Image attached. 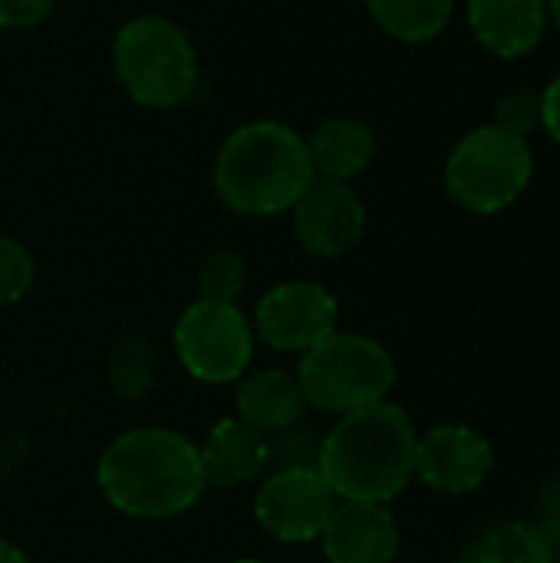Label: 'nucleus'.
<instances>
[{
  "label": "nucleus",
  "mask_w": 560,
  "mask_h": 563,
  "mask_svg": "<svg viewBox=\"0 0 560 563\" xmlns=\"http://www.w3.org/2000/svg\"><path fill=\"white\" fill-rule=\"evenodd\" d=\"M56 0H0V30H33L40 26Z\"/></svg>",
  "instance_id": "obj_25"
},
{
  "label": "nucleus",
  "mask_w": 560,
  "mask_h": 563,
  "mask_svg": "<svg viewBox=\"0 0 560 563\" xmlns=\"http://www.w3.org/2000/svg\"><path fill=\"white\" fill-rule=\"evenodd\" d=\"M290 214L300 247L320 261L350 254L366 231V208L350 181L314 178Z\"/></svg>",
  "instance_id": "obj_10"
},
{
  "label": "nucleus",
  "mask_w": 560,
  "mask_h": 563,
  "mask_svg": "<svg viewBox=\"0 0 560 563\" xmlns=\"http://www.w3.org/2000/svg\"><path fill=\"white\" fill-rule=\"evenodd\" d=\"M155 376H158V356H155L152 340L139 333L116 340L109 353V386L116 389V396L139 402L152 393Z\"/></svg>",
  "instance_id": "obj_18"
},
{
  "label": "nucleus",
  "mask_w": 560,
  "mask_h": 563,
  "mask_svg": "<svg viewBox=\"0 0 560 563\" xmlns=\"http://www.w3.org/2000/svg\"><path fill=\"white\" fill-rule=\"evenodd\" d=\"M172 340L182 369L208 386L238 383L254 356V327L238 303H188Z\"/></svg>",
  "instance_id": "obj_7"
},
{
  "label": "nucleus",
  "mask_w": 560,
  "mask_h": 563,
  "mask_svg": "<svg viewBox=\"0 0 560 563\" xmlns=\"http://www.w3.org/2000/svg\"><path fill=\"white\" fill-rule=\"evenodd\" d=\"M310 181L314 165L304 135L277 119L238 125L215 158V191L221 205L248 218L290 211Z\"/></svg>",
  "instance_id": "obj_3"
},
{
  "label": "nucleus",
  "mask_w": 560,
  "mask_h": 563,
  "mask_svg": "<svg viewBox=\"0 0 560 563\" xmlns=\"http://www.w3.org/2000/svg\"><path fill=\"white\" fill-rule=\"evenodd\" d=\"M337 495L317 468H284L271 472L254 495V518L281 544L320 541Z\"/></svg>",
  "instance_id": "obj_8"
},
{
  "label": "nucleus",
  "mask_w": 560,
  "mask_h": 563,
  "mask_svg": "<svg viewBox=\"0 0 560 563\" xmlns=\"http://www.w3.org/2000/svg\"><path fill=\"white\" fill-rule=\"evenodd\" d=\"M36 280L33 254L10 234H0V307H10L30 294Z\"/></svg>",
  "instance_id": "obj_22"
},
{
  "label": "nucleus",
  "mask_w": 560,
  "mask_h": 563,
  "mask_svg": "<svg viewBox=\"0 0 560 563\" xmlns=\"http://www.w3.org/2000/svg\"><path fill=\"white\" fill-rule=\"evenodd\" d=\"M231 563H264V561H254V558H241V561H231Z\"/></svg>",
  "instance_id": "obj_30"
},
{
  "label": "nucleus",
  "mask_w": 560,
  "mask_h": 563,
  "mask_svg": "<svg viewBox=\"0 0 560 563\" xmlns=\"http://www.w3.org/2000/svg\"><path fill=\"white\" fill-rule=\"evenodd\" d=\"M320 449L323 435L307 429L304 422L271 432L267 435V468L284 472V468H317L320 465Z\"/></svg>",
  "instance_id": "obj_21"
},
{
  "label": "nucleus",
  "mask_w": 560,
  "mask_h": 563,
  "mask_svg": "<svg viewBox=\"0 0 560 563\" xmlns=\"http://www.w3.org/2000/svg\"><path fill=\"white\" fill-rule=\"evenodd\" d=\"M535 175L528 139L495 122L465 132L446 158V191L472 214H498L512 208Z\"/></svg>",
  "instance_id": "obj_6"
},
{
  "label": "nucleus",
  "mask_w": 560,
  "mask_h": 563,
  "mask_svg": "<svg viewBox=\"0 0 560 563\" xmlns=\"http://www.w3.org/2000/svg\"><path fill=\"white\" fill-rule=\"evenodd\" d=\"M541 125L548 129V135L560 145V76L548 82V89L541 92Z\"/></svg>",
  "instance_id": "obj_26"
},
{
  "label": "nucleus",
  "mask_w": 560,
  "mask_h": 563,
  "mask_svg": "<svg viewBox=\"0 0 560 563\" xmlns=\"http://www.w3.org/2000/svg\"><path fill=\"white\" fill-rule=\"evenodd\" d=\"M548 3V23H554L560 33V0H545Z\"/></svg>",
  "instance_id": "obj_29"
},
{
  "label": "nucleus",
  "mask_w": 560,
  "mask_h": 563,
  "mask_svg": "<svg viewBox=\"0 0 560 563\" xmlns=\"http://www.w3.org/2000/svg\"><path fill=\"white\" fill-rule=\"evenodd\" d=\"M495 468L492 442L472 426L446 422L419 435L416 445V478L439 495L479 492Z\"/></svg>",
  "instance_id": "obj_11"
},
{
  "label": "nucleus",
  "mask_w": 560,
  "mask_h": 563,
  "mask_svg": "<svg viewBox=\"0 0 560 563\" xmlns=\"http://www.w3.org/2000/svg\"><path fill=\"white\" fill-rule=\"evenodd\" d=\"M419 432L406 409L383 399L347 412L323 435L317 472L337 501L389 505L416 478Z\"/></svg>",
  "instance_id": "obj_2"
},
{
  "label": "nucleus",
  "mask_w": 560,
  "mask_h": 563,
  "mask_svg": "<svg viewBox=\"0 0 560 563\" xmlns=\"http://www.w3.org/2000/svg\"><path fill=\"white\" fill-rule=\"evenodd\" d=\"M525 563H560V521L538 515L525 525Z\"/></svg>",
  "instance_id": "obj_24"
},
{
  "label": "nucleus",
  "mask_w": 560,
  "mask_h": 563,
  "mask_svg": "<svg viewBox=\"0 0 560 563\" xmlns=\"http://www.w3.org/2000/svg\"><path fill=\"white\" fill-rule=\"evenodd\" d=\"M337 297L317 280H287L267 290L254 310V333L281 353H307L337 330Z\"/></svg>",
  "instance_id": "obj_9"
},
{
  "label": "nucleus",
  "mask_w": 560,
  "mask_h": 563,
  "mask_svg": "<svg viewBox=\"0 0 560 563\" xmlns=\"http://www.w3.org/2000/svg\"><path fill=\"white\" fill-rule=\"evenodd\" d=\"M373 23L403 43L436 40L455 10V0H366Z\"/></svg>",
  "instance_id": "obj_17"
},
{
  "label": "nucleus",
  "mask_w": 560,
  "mask_h": 563,
  "mask_svg": "<svg viewBox=\"0 0 560 563\" xmlns=\"http://www.w3.org/2000/svg\"><path fill=\"white\" fill-rule=\"evenodd\" d=\"M297 383L307 406L330 416H347L383 402L393 393L396 363L373 336L333 330L327 340L300 353Z\"/></svg>",
  "instance_id": "obj_5"
},
{
  "label": "nucleus",
  "mask_w": 560,
  "mask_h": 563,
  "mask_svg": "<svg viewBox=\"0 0 560 563\" xmlns=\"http://www.w3.org/2000/svg\"><path fill=\"white\" fill-rule=\"evenodd\" d=\"M102 498L135 521H165L191 511L205 495L198 445L175 429H132L99 455Z\"/></svg>",
  "instance_id": "obj_1"
},
{
  "label": "nucleus",
  "mask_w": 560,
  "mask_h": 563,
  "mask_svg": "<svg viewBox=\"0 0 560 563\" xmlns=\"http://www.w3.org/2000/svg\"><path fill=\"white\" fill-rule=\"evenodd\" d=\"M469 26L498 59L528 56L548 30L545 0H469Z\"/></svg>",
  "instance_id": "obj_13"
},
{
  "label": "nucleus",
  "mask_w": 560,
  "mask_h": 563,
  "mask_svg": "<svg viewBox=\"0 0 560 563\" xmlns=\"http://www.w3.org/2000/svg\"><path fill=\"white\" fill-rule=\"evenodd\" d=\"M198 459L208 488H241L267 472V435L231 416L211 426V432L198 445Z\"/></svg>",
  "instance_id": "obj_14"
},
{
  "label": "nucleus",
  "mask_w": 560,
  "mask_h": 563,
  "mask_svg": "<svg viewBox=\"0 0 560 563\" xmlns=\"http://www.w3.org/2000/svg\"><path fill=\"white\" fill-rule=\"evenodd\" d=\"M525 525L521 521H495L482 528L462 551L455 563H525Z\"/></svg>",
  "instance_id": "obj_20"
},
{
  "label": "nucleus",
  "mask_w": 560,
  "mask_h": 563,
  "mask_svg": "<svg viewBox=\"0 0 560 563\" xmlns=\"http://www.w3.org/2000/svg\"><path fill=\"white\" fill-rule=\"evenodd\" d=\"M495 125L528 139L541 129V92L538 89H512L495 106Z\"/></svg>",
  "instance_id": "obj_23"
},
{
  "label": "nucleus",
  "mask_w": 560,
  "mask_h": 563,
  "mask_svg": "<svg viewBox=\"0 0 560 563\" xmlns=\"http://www.w3.org/2000/svg\"><path fill=\"white\" fill-rule=\"evenodd\" d=\"M244 290H248V261L238 251L221 247L205 257L198 271V300L238 303Z\"/></svg>",
  "instance_id": "obj_19"
},
{
  "label": "nucleus",
  "mask_w": 560,
  "mask_h": 563,
  "mask_svg": "<svg viewBox=\"0 0 560 563\" xmlns=\"http://www.w3.org/2000/svg\"><path fill=\"white\" fill-rule=\"evenodd\" d=\"M304 142L314 165V178L353 185V178H360L376 158L373 129L353 115H333L320 122L310 135H304Z\"/></svg>",
  "instance_id": "obj_15"
},
{
  "label": "nucleus",
  "mask_w": 560,
  "mask_h": 563,
  "mask_svg": "<svg viewBox=\"0 0 560 563\" xmlns=\"http://www.w3.org/2000/svg\"><path fill=\"white\" fill-rule=\"evenodd\" d=\"M0 563H30V558L17 544H10V541L0 538Z\"/></svg>",
  "instance_id": "obj_28"
},
{
  "label": "nucleus",
  "mask_w": 560,
  "mask_h": 563,
  "mask_svg": "<svg viewBox=\"0 0 560 563\" xmlns=\"http://www.w3.org/2000/svg\"><path fill=\"white\" fill-rule=\"evenodd\" d=\"M320 544L330 563H393L399 551V525L386 505L337 501Z\"/></svg>",
  "instance_id": "obj_12"
},
{
  "label": "nucleus",
  "mask_w": 560,
  "mask_h": 563,
  "mask_svg": "<svg viewBox=\"0 0 560 563\" xmlns=\"http://www.w3.org/2000/svg\"><path fill=\"white\" fill-rule=\"evenodd\" d=\"M234 406H238V419H244L248 426L261 429L264 435L304 422V416L310 409L297 376H290L284 369L244 373L238 379Z\"/></svg>",
  "instance_id": "obj_16"
},
{
  "label": "nucleus",
  "mask_w": 560,
  "mask_h": 563,
  "mask_svg": "<svg viewBox=\"0 0 560 563\" xmlns=\"http://www.w3.org/2000/svg\"><path fill=\"white\" fill-rule=\"evenodd\" d=\"M112 69L125 96L145 109L182 106L201 76L191 36L162 13H142L119 26Z\"/></svg>",
  "instance_id": "obj_4"
},
{
  "label": "nucleus",
  "mask_w": 560,
  "mask_h": 563,
  "mask_svg": "<svg viewBox=\"0 0 560 563\" xmlns=\"http://www.w3.org/2000/svg\"><path fill=\"white\" fill-rule=\"evenodd\" d=\"M538 515H548V518H558L560 521V478H551L541 495H538Z\"/></svg>",
  "instance_id": "obj_27"
}]
</instances>
